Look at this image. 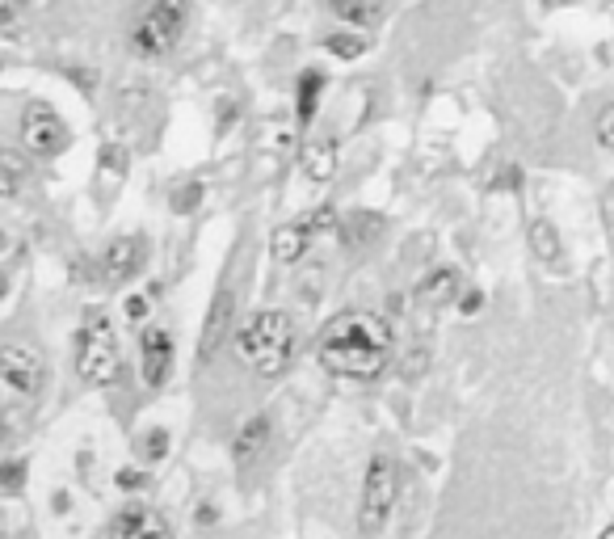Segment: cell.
I'll use <instances>...</instances> for the list:
<instances>
[{"label": "cell", "mask_w": 614, "mask_h": 539, "mask_svg": "<svg viewBox=\"0 0 614 539\" xmlns=\"http://www.w3.org/2000/svg\"><path fill=\"white\" fill-rule=\"evenodd\" d=\"M324 51L337 55V59H358V55H366V38H354V34H329V38H324Z\"/></svg>", "instance_id": "obj_20"}, {"label": "cell", "mask_w": 614, "mask_h": 539, "mask_svg": "<svg viewBox=\"0 0 614 539\" xmlns=\"http://www.w3.org/2000/svg\"><path fill=\"white\" fill-rule=\"evenodd\" d=\"M459 291V270L455 266H438V270H429L421 283H417V304L425 308H438V304H450Z\"/></svg>", "instance_id": "obj_12"}, {"label": "cell", "mask_w": 614, "mask_h": 539, "mask_svg": "<svg viewBox=\"0 0 614 539\" xmlns=\"http://www.w3.org/2000/svg\"><path fill=\"white\" fill-rule=\"evenodd\" d=\"M186 22H190V0H156V5L139 17L131 43H135L139 55L160 59V55H169L181 43Z\"/></svg>", "instance_id": "obj_5"}, {"label": "cell", "mask_w": 614, "mask_h": 539, "mask_svg": "<svg viewBox=\"0 0 614 539\" xmlns=\"http://www.w3.org/2000/svg\"><path fill=\"white\" fill-rule=\"evenodd\" d=\"M143 262H148L143 236H131V232L114 236V241L106 245V253H101V278H106V287H122L143 270Z\"/></svg>", "instance_id": "obj_9"}, {"label": "cell", "mask_w": 614, "mask_h": 539, "mask_svg": "<svg viewBox=\"0 0 614 539\" xmlns=\"http://www.w3.org/2000/svg\"><path fill=\"white\" fill-rule=\"evenodd\" d=\"M22 485H26V464L22 459H9V464H0V493H22Z\"/></svg>", "instance_id": "obj_21"}, {"label": "cell", "mask_w": 614, "mask_h": 539, "mask_svg": "<svg viewBox=\"0 0 614 539\" xmlns=\"http://www.w3.org/2000/svg\"><path fill=\"white\" fill-rule=\"evenodd\" d=\"M480 304H484V295H480V291H467V295H463V304H459V308H463L467 316H472V312H480Z\"/></svg>", "instance_id": "obj_28"}, {"label": "cell", "mask_w": 614, "mask_h": 539, "mask_svg": "<svg viewBox=\"0 0 614 539\" xmlns=\"http://www.w3.org/2000/svg\"><path fill=\"white\" fill-rule=\"evenodd\" d=\"M118 485H122V489H135V485H143V472H139V468H131V464H127V468H118Z\"/></svg>", "instance_id": "obj_27"}, {"label": "cell", "mask_w": 614, "mask_h": 539, "mask_svg": "<svg viewBox=\"0 0 614 539\" xmlns=\"http://www.w3.org/2000/svg\"><path fill=\"white\" fill-rule=\"evenodd\" d=\"M333 173H337V144L333 139H312L303 148V177L324 186V182H333Z\"/></svg>", "instance_id": "obj_14"}, {"label": "cell", "mask_w": 614, "mask_h": 539, "mask_svg": "<svg viewBox=\"0 0 614 539\" xmlns=\"http://www.w3.org/2000/svg\"><path fill=\"white\" fill-rule=\"evenodd\" d=\"M0 68H5V64H0Z\"/></svg>", "instance_id": "obj_32"}, {"label": "cell", "mask_w": 614, "mask_h": 539, "mask_svg": "<svg viewBox=\"0 0 614 539\" xmlns=\"http://www.w3.org/2000/svg\"><path fill=\"white\" fill-rule=\"evenodd\" d=\"M295 346H299V325H295V316L282 312V308L249 316L244 329L236 333L240 363L249 367L253 375H261V379H274V375H282L286 367H291Z\"/></svg>", "instance_id": "obj_2"}, {"label": "cell", "mask_w": 614, "mask_h": 539, "mask_svg": "<svg viewBox=\"0 0 614 539\" xmlns=\"http://www.w3.org/2000/svg\"><path fill=\"white\" fill-rule=\"evenodd\" d=\"M143 451H148V459H165V451H169V430H148L143 434Z\"/></svg>", "instance_id": "obj_23"}, {"label": "cell", "mask_w": 614, "mask_h": 539, "mask_svg": "<svg viewBox=\"0 0 614 539\" xmlns=\"http://www.w3.org/2000/svg\"><path fill=\"white\" fill-rule=\"evenodd\" d=\"M22 139L34 156H55L68 144V127H64V118L51 110V102H30L22 114Z\"/></svg>", "instance_id": "obj_7"}, {"label": "cell", "mask_w": 614, "mask_h": 539, "mask_svg": "<svg viewBox=\"0 0 614 539\" xmlns=\"http://www.w3.org/2000/svg\"><path fill=\"white\" fill-rule=\"evenodd\" d=\"M76 371L93 388H110L122 379V346L110 316H89L76 333Z\"/></svg>", "instance_id": "obj_3"}, {"label": "cell", "mask_w": 614, "mask_h": 539, "mask_svg": "<svg viewBox=\"0 0 614 539\" xmlns=\"http://www.w3.org/2000/svg\"><path fill=\"white\" fill-rule=\"evenodd\" d=\"M43 379H47V363L43 354L26 342H5L0 346V384L22 392V396H38L43 392Z\"/></svg>", "instance_id": "obj_6"}, {"label": "cell", "mask_w": 614, "mask_h": 539, "mask_svg": "<svg viewBox=\"0 0 614 539\" xmlns=\"http://www.w3.org/2000/svg\"><path fill=\"white\" fill-rule=\"evenodd\" d=\"M396 493H400V468H396V459L371 455L366 476H362V502H358V527H362L366 539L379 535L387 527L392 506H396Z\"/></svg>", "instance_id": "obj_4"}, {"label": "cell", "mask_w": 614, "mask_h": 539, "mask_svg": "<svg viewBox=\"0 0 614 539\" xmlns=\"http://www.w3.org/2000/svg\"><path fill=\"white\" fill-rule=\"evenodd\" d=\"M13 13H17L13 5H5V9H0V26H5V22H13Z\"/></svg>", "instance_id": "obj_29"}, {"label": "cell", "mask_w": 614, "mask_h": 539, "mask_svg": "<svg viewBox=\"0 0 614 539\" xmlns=\"http://www.w3.org/2000/svg\"><path fill=\"white\" fill-rule=\"evenodd\" d=\"M122 308H127V321H148V312H152V299L148 295H127V304H122Z\"/></svg>", "instance_id": "obj_24"}, {"label": "cell", "mask_w": 614, "mask_h": 539, "mask_svg": "<svg viewBox=\"0 0 614 539\" xmlns=\"http://www.w3.org/2000/svg\"><path fill=\"white\" fill-rule=\"evenodd\" d=\"M307 245H312V232H307V224L299 219V224H286L270 236V257L278 266H295L299 257L307 253Z\"/></svg>", "instance_id": "obj_13"}, {"label": "cell", "mask_w": 614, "mask_h": 539, "mask_svg": "<svg viewBox=\"0 0 614 539\" xmlns=\"http://www.w3.org/2000/svg\"><path fill=\"white\" fill-rule=\"evenodd\" d=\"M0 438H5V422H0Z\"/></svg>", "instance_id": "obj_31"}, {"label": "cell", "mask_w": 614, "mask_h": 539, "mask_svg": "<svg viewBox=\"0 0 614 539\" xmlns=\"http://www.w3.org/2000/svg\"><path fill=\"white\" fill-rule=\"evenodd\" d=\"M198 198H202V186H186V190H181V194H173V211L190 215V211L198 207Z\"/></svg>", "instance_id": "obj_26"}, {"label": "cell", "mask_w": 614, "mask_h": 539, "mask_svg": "<svg viewBox=\"0 0 614 539\" xmlns=\"http://www.w3.org/2000/svg\"><path fill=\"white\" fill-rule=\"evenodd\" d=\"M320 93H324V76L312 68V72H303L299 76V93H295V110H299V127H307L316 118V110H320Z\"/></svg>", "instance_id": "obj_17"}, {"label": "cell", "mask_w": 614, "mask_h": 539, "mask_svg": "<svg viewBox=\"0 0 614 539\" xmlns=\"http://www.w3.org/2000/svg\"><path fill=\"white\" fill-rule=\"evenodd\" d=\"M598 144L614 152V106H606V110L598 114Z\"/></svg>", "instance_id": "obj_25"}, {"label": "cell", "mask_w": 614, "mask_h": 539, "mask_svg": "<svg viewBox=\"0 0 614 539\" xmlns=\"http://www.w3.org/2000/svg\"><path fill=\"white\" fill-rule=\"evenodd\" d=\"M602 539H614V527H606V531H602Z\"/></svg>", "instance_id": "obj_30"}, {"label": "cell", "mask_w": 614, "mask_h": 539, "mask_svg": "<svg viewBox=\"0 0 614 539\" xmlns=\"http://www.w3.org/2000/svg\"><path fill=\"white\" fill-rule=\"evenodd\" d=\"M530 249H535V257L543 266H560L564 262V245L556 236V224H547V219H535V224H530Z\"/></svg>", "instance_id": "obj_16"}, {"label": "cell", "mask_w": 614, "mask_h": 539, "mask_svg": "<svg viewBox=\"0 0 614 539\" xmlns=\"http://www.w3.org/2000/svg\"><path fill=\"white\" fill-rule=\"evenodd\" d=\"M375 232H379V219H375V215H354V219H341V236H345V245H366Z\"/></svg>", "instance_id": "obj_19"}, {"label": "cell", "mask_w": 614, "mask_h": 539, "mask_svg": "<svg viewBox=\"0 0 614 539\" xmlns=\"http://www.w3.org/2000/svg\"><path fill=\"white\" fill-rule=\"evenodd\" d=\"M110 539H173V531L165 527V518L148 506H127L114 523H110Z\"/></svg>", "instance_id": "obj_11"}, {"label": "cell", "mask_w": 614, "mask_h": 539, "mask_svg": "<svg viewBox=\"0 0 614 539\" xmlns=\"http://www.w3.org/2000/svg\"><path fill=\"white\" fill-rule=\"evenodd\" d=\"M232 308H236V287L232 278H223L215 299H211V312H207V325H202V342H198V358H211L219 350V342L228 337L232 329Z\"/></svg>", "instance_id": "obj_10"}, {"label": "cell", "mask_w": 614, "mask_h": 539, "mask_svg": "<svg viewBox=\"0 0 614 539\" xmlns=\"http://www.w3.org/2000/svg\"><path fill=\"white\" fill-rule=\"evenodd\" d=\"M329 9L350 26H371L379 17V0H329Z\"/></svg>", "instance_id": "obj_18"}, {"label": "cell", "mask_w": 614, "mask_h": 539, "mask_svg": "<svg viewBox=\"0 0 614 539\" xmlns=\"http://www.w3.org/2000/svg\"><path fill=\"white\" fill-rule=\"evenodd\" d=\"M17 186H22V165H17V161H0V203L13 198Z\"/></svg>", "instance_id": "obj_22"}, {"label": "cell", "mask_w": 614, "mask_h": 539, "mask_svg": "<svg viewBox=\"0 0 614 539\" xmlns=\"http://www.w3.org/2000/svg\"><path fill=\"white\" fill-rule=\"evenodd\" d=\"M392 325L379 312H341L337 321L324 325L316 358L324 371H333L341 379H354V384H366L375 379L387 358H392Z\"/></svg>", "instance_id": "obj_1"}, {"label": "cell", "mask_w": 614, "mask_h": 539, "mask_svg": "<svg viewBox=\"0 0 614 539\" xmlns=\"http://www.w3.org/2000/svg\"><path fill=\"white\" fill-rule=\"evenodd\" d=\"M173 337L169 329L148 325L139 333V371H143V384L148 388H165L169 375H173Z\"/></svg>", "instance_id": "obj_8"}, {"label": "cell", "mask_w": 614, "mask_h": 539, "mask_svg": "<svg viewBox=\"0 0 614 539\" xmlns=\"http://www.w3.org/2000/svg\"><path fill=\"white\" fill-rule=\"evenodd\" d=\"M265 443H270V422H265V417H253V422L236 434V447H232L236 451V464L249 468L253 459L265 451Z\"/></svg>", "instance_id": "obj_15"}]
</instances>
